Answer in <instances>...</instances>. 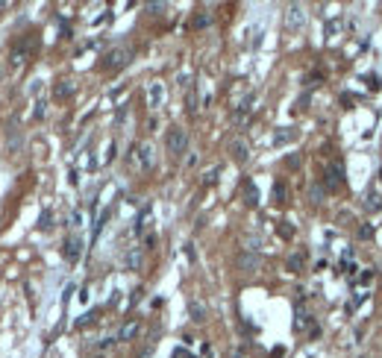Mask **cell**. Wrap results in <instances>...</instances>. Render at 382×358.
Wrapping results in <instances>:
<instances>
[{
	"label": "cell",
	"mask_w": 382,
	"mask_h": 358,
	"mask_svg": "<svg viewBox=\"0 0 382 358\" xmlns=\"http://www.w3.org/2000/svg\"><path fill=\"white\" fill-rule=\"evenodd\" d=\"M188 317H191L194 323H203V320H206V306H203L200 300H188Z\"/></svg>",
	"instance_id": "8fae6325"
},
{
	"label": "cell",
	"mask_w": 382,
	"mask_h": 358,
	"mask_svg": "<svg viewBox=\"0 0 382 358\" xmlns=\"http://www.w3.org/2000/svg\"><path fill=\"white\" fill-rule=\"evenodd\" d=\"M62 256H65L68 262H76V259L82 256V238H79V235H68V238H65V247H62Z\"/></svg>",
	"instance_id": "52a82bcc"
},
{
	"label": "cell",
	"mask_w": 382,
	"mask_h": 358,
	"mask_svg": "<svg viewBox=\"0 0 382 358\" xmlns=\"http://www.w3.org/2000/svg\"><path fill=\"white\" fill-rule=\"evenodd\" d=\"M341 270H344L347 276H353V273H356V264H353V262H341Z\"/></svg>",
	"instance_id": "4dcf8cb0"
},
{
	"label": "cell",
	"mask_w": 382,
	"mask_h": 358,
	"mask_svg": "<svg viewBox=\"0 0 382 358\" xmlns=\"http://www.w3.org/2000/svg\"><path fill=\"white\" fill-rule=\"evenodd\" d=\"M271 197H274V203H288V188H285V182H274Z\"/></svg>",
	"instance_id": "e0dca14e"
},
{
	"label": "cell",
	"mask_w": 382,
	"mask_h": 358,
	"mask_svg": "<svg viewBox=\"0 0 382 358\" xmlns=\"http://www.w3.org/2000/svg\"><path fill=\"white\" fill-rule=\"evenodd\" d=\"M218 170H221V167H212V170H209V173L203 176V185H212V182L218 179Z\"/></svg>",
	"instance_id": "83f0119b"
},
{
	"label": "cell",
	"mask_w": 382,
	"mask_h": 358,
	"mask_svg": "<svg viewBox=\"0 0 382 358\" xmlns=\"http://www.w3.org/2000/svg\"><path fill=\"white\" fill-rule=\"evenodd\" d=\"M50 226H53V209H44L38 217V229H50Z\"/></svg>",
	"instance_id": "7402d4cb"
},
{
	"label": "cell",
	"mask_w": 382,
	"mask_h": 358,
	"mask_svg": "<svg viewBox=\"0 0 382 358\" xmlns=\"http://www.w3.org/2000/svg\"><path fill=\"white\" fill-rule=\"evenodd\" d=\"M285 167H300V156H288V159H285Z\"/></svg>",
	"instance_id": "d6a6232c"
},
{
	"label": "cell",
	"mask_w": 382,
	"mask_h": 358,
	"mask_svg": "<svg viewBox=\"0 0 382 358\" xmlns=\"http://www.w3.org/2000/svg\"><path fill=\"white\" fill-rule=\"evenodd\" d=\"M259 267H262V259H259V253H250V250H244V253L238 256V270H244V273H259Z\"/></svg>",
	"instance_id": "ba28073f"
},
{
	"label": "cell",
	"mask_w": 382,
	"mask_h": 358,
	"mask_svg": "<svg viewBox=\"0 0 382 358\" xmlns=\"http://www.w3.org/2000/svg\"><path fill=\"white\" fill-rule=\"evenodd\" d=\"M188 112H191V115L197 112V97H194V91H188Z\"/></svg>",
	"instance_id": "f546056e"
},
{
	"label": "cell",
	"mask_w": 382,
	"mask_h": 358,
	"mask_svg": "<svg viewBox=\"0 0 382 358\" xmlns=\"http://www.w3.org/2000/svg\"><path fill=\"white\" fill-rule=\"evenodd\" d=\"M309 200H312V203H321V200H324V188H321V185H312V188H309Z\"/></svg>",
	"instance_id": "d4e9b609"
},
{
	"label": "cell",
	"mask_w": 382,
	"mask_h": 358,
	"mask_svg": "<svg viewBox=\"0 0 382 358\" xmlns=\"http://www.w3.org/2000/svg\"><path fill=\"white\" fill-rule=\"evenodd\" d=\"M374 276H377V273H374L371 267H365V273L359 276V282H362V285H371V282H374Z\"/></svg>",
	"instance_id": "4316f807"
},
{
	"label": "cell",
	"mask_w": 382,
	"mask_h": 358,
	"mask_svg": "<svg viewBox=\"0 0 382 358\" xmlns=\"http://www.w3.org/2000/svg\"><path fill=\"white\" fill-rule=\"evenodd\" d=\"M303 26H306V9L297 6V3L288 6V12H285V29L294 32V29H303Z\"/></svg>",
	"instance_id": "5b68a950"
},
{
	"label": "cell",
	"mask_w": 382,
	"mask_h": 358,
	"mask_svg": "<svg viewBox=\"0 0 382 358\" xmlns=\"http://www.w3.org/2000/svg\"><path fill=\"white\" fill-rule=\"evenodd\" d=\"M124 264H127V270H138V267H141V250L132 247V250L124 256Z\"/></svg>",
	"instance_id": "9a60e30c"
},
{
	"label": "cell",
	"mask_w": 382,
	"mask_h": 358,
	"mask_svg": "<svg viewBox=\"0 0 382 358\" xmlns=\"http://www.w3.org/2000/svg\"><path fill=\"white\" fill-rule=\"evenodd\" d=\"M350 220H353L350 212H338V226H350Z\"/></svg>",
	"instance_id": "f1b7e54d"
},
{
	"label": "cell",
	"mask_w": 382,
	"mask_h": 358,
	"mask_svg": "<svg viewBox=\"0 0 382 358\" xmlns=\"http://www.w3.org/2000/svg\"><path fill=\"white\" fill-rule=\"evenodd\" d=\"M147 9H150V12H153V15H159V12H162V9H165V3H147Z\"/></svg>",
	"instance_id": "e575fe53"
},
{
	"label": "cell",
	"mask_w": 382,
	"mask_h": 358,
	"mask_svg": "<svg viewBox=\"0 0 382 358\" xmlns=\"http://www.w3.org/2000/svg\"><path fill=\"white\" fill-rule=\"evenodd\" d=\"M44 115H47V103H44V100H38V103H35V109H32V118H35V120H41Z\"/></svg>",
	"instance_id": "cb8c5ba5"
},
{
	"label": "cell",
	"mask_w": 382,
	"mask_h": 358,
	"mask_svg": "<svg viewBox=\"0 0 382 358\" xmlns=\"http://www.w3.org/2000/svg\"><path fill=\"white\" fill-rule=\"evenodd\" d=\"M150 356H153V350H144V353H141L138 358H150Z\"/></svg>",
	"instance_id": "ab89813d"
},
{
	"label": "cell",
	"mask_w": 382,
	"mask_h": 358,
	"mask_svg": "<svg viewBox=\"0 0 382 358\" xmlns=\"http://www.w3.org/2000/svg\"><path fill=\"white\" fill-rule=\"evenodd\" d=\"M244 203H247L250 209L259 206V188H256V182H244Z\"/></svg>",
	"instance_id": "5bb4252c"
},
{
	"label": "cell",
	"mask_w": 382,
	"mask_h": 358,
	"mask_svg": "<svg viewBox=\"0 0 382 358\" xmlns=\"http://www.w3.org/2000/svg\"><path fill=\"white\" fill-rule=\"evenodd\" d=\"M277 232L288 241V238H294V226H288V220H280V226H277Z\"/></svg>",
	"instance_id": "603a6c76"
},
{
	"label": "cell",
	"mask_w": 382,
	"mask_h": 358,
	"mask_svg": "<svg viewBox=\"0 0 382 358\" xmlns=\"http://www.w3.org/2000/svg\"><path fill=\"white\" fill-rule=\"evenodd\" d=\"M153 244H156V235H153V232H150V235H144V247H153Z\"/></svg>",
	"instance_id": "f35d334b"
},
{
	"label": "cell",
	"mask_w": 382,
	"mask_h": 358,
	"mask_svg": "<svg viewBox=\"0 0 382 358\" xmlns=\"http://www.w3.org/2000/svg\"><path fill=\"white\" fill-rule=\"evenodd\" d=\"M135 335H138V320H129V323H124V326H121L118 341H132Z\"/></svg>",
	"instance_id": "2e32d148"
},
{
	"label": "cell",
	"mask_w": 382,
	"mask_h": 358,
	"mask_svg": "<svg viewBox=\"0 0 382 358\" xmlns=\"http://www.w3.org/2000/svg\"><path fill=\"white\" fill-rule=\"evenodd\" d=\"M362 206L368 209V215H377V212H382V179H374V182L368 185Z\"/></svg>",
	"instance_id": "3957f363"
},
{
	"label": "cell",
	"mask_w": 382,
	"mask_h": 358,
	"mask_svg": "<svg viewBox=\"0 0 382 358\" xmlns=\"http://www.w3.org/2000/svg\"><path fill=\"white\" fill-rule=\"evenodd\" d=\"M206 24H209V15H197L194 18V26H206Z\"/></svg>",
	"instance_id": "d590c367"
},
{
	"label": "cell",
	"mask_w": 382,
	"mask_h": 358,
	"mask_svg": "<svg viewBox=\"0 0 382 358\" xmlns=\"http://www.w3.org/2000/svg\"><path fill=\"white\" fill-rule=\"evenodd\" d=\"M38 91H41V79H32L29 82V94H38Z\"/></svg>",
	"instance_id": "8d00e7d4"
},
{
	"label": "cell",
	"mask_w": 382,
	"mask_h": 358,
	"mask_svg": "<svg viewBox=\"0 0 382 358\" xmlns=\"http://www.w3.org/2000/svg\"><path fill=\"white\" fill-rule=\"evenodd\" d=\"M309 326H312V314L300 311V314H297V320H294V329H297V332H303V329H309Z\"/></svg>",
	"instance_id": "44dd1931"
},
{
	"label": "cell",
	"mask_w": 382,
	"mask_h": 358,
	"mask_svg": "<svg viewBox=\"0 0 382 358\" xmlns=\"http://www.w3.org/2000/svg\"><path fill=\"white\" fill-rule=\"evenodd\" d=\"M94 320V311H88V314H82L79 320H76V326H85V323H91Z\"/></svg>",
	"instance_id": "836d02e7"
},
{
	"label": "cell",
	"mask_w": 382,
	"mask_h": 358,
	"mask_svg": "<svg viewBox=\"0 0 382 358\" xmlns=\"http://www.w3.org/2000/svg\"><path fill=\"white\" fill-rule=\"evenodd\" d=\"M306 103H309V94H303V97H300V100H297V103H294V112H297V109H300V112H303V109H306Z\"/></svg>",
	"instance_id": "1f68e13d"
},
{
	"label": "cell",
	"mask_w": 382,
	"mask_h": 358,
	"mask_svg": "<svg viewBox=\"0 0 382 358\" xmlns=\"http://www.w3.org/2000/svg\"><path fill=\"white\" fill-rule=\"evenodd\" d=\"M147 220H150V206H141V215H138V220H135V232H138V235L147 229Z\"/></svg>",
	"instance_id": "d6986e66"
},
{
	"label": "cell",
	"mask_w": 382,
	"mask_h": 358,
	"mask_svg": "<svg viewBox=\"0 0 382 358\" xmlns=\"http://www.w3.org/2000/svg\"><path fill=\"white\" fill-rule=\"evenodd\" d=\"M165 147H168V153L171 156H182L185 150H188V132L182 129V126H171L168 129V135H165Z\"/></svg>",
	"instance_id": "6da1fadb"
},
{
	"label": "cell",
	"mask_w": 382,
	"mask_h": 358,
	"mask_svg": "<svg viewBox=\"0 0 382 358\" xmlns=\"http://www.w3.org/2000/svg\"><path fill=\"white\" fill-rule=\"evenodd\" d=\"M132 62V50L129 47H112L106 56H103V71H121Z\"/></svg>",
	"instance_id": "7a4b0ae2"
},
{
	"label": "cell",
	"mask_w": 382,
	"mask_h": 358,
	"mask_svg": "<svg viewBox=\"0 0 382 358\" xmlns=\"http://www.w3.org/2000/svg\"><path fill=\"white\" fill-rule=\"evenodd\" d=\"M71 94H74V82H71V79L56 82V88H53V97H56V100H68Z\"/></svg>",
	"instance_id": "7c38bea8"
},
{
	"label": "cell",
	"mask_w": 382,
	"mask_h": 358,
	"mask_svg": "<svg viewBox=\"0 0 382 358\" xmlns=\"http://www.w3.org/2000/svg\"><path fill=\"white\" fill-rule=\"evenodd\" d=\"M285 267H288L291 273H303V253H291V256L285 259Z\"/></svg>",
	"instance_id": "ac0fdd59"
},
{
	"label": "cell",
	"mask_w": 382,
	"mask_h": 358,
	"mask_svg": "<svg viewBox=\"0 0 382 358\" xmlns=\"http://www.w3.org/2000/svg\"><path fill=\"white\" fill-rule=\"evenodd\" d=\"M26 47H29L26 41H21V44L15 47V53H12V65H21V62L26 59Z\"/></svg>",
	"instance_id": "ffe728a7"
},
{
	"label": "cell",
	"mask_w": 382,
	"mask_h": 358,
	"mask_svg": "<svg viewBox=\"0 0 382 358\" xmlns=\"http://www.w3.org/2000/svg\"><path fill=\"white\" fill-rule=\"evenodd\" d=\"M294 138H297V129H280V132H274V147H285Z\"/></svg>",
	"instance_id": "4fadbf2b"
},
{
	"label": "cell",
	"mask_w": 382,
	"mask_h": 358,
	"mask_svg": "<svg viewBox=\"0 0 382 358\" xmlns=\"http://www.w3.org/2000/svg\"><path fill=\"white\" fill-rule=\"evenodd\" d=\"M229 153H232V159H235L238 165H244V162L250 159V147H247V141H241V138H235V141L229 144Z\"/></svg>",
	"instance_id": "30bf717a"
},
{
	"label": "cell",
	"mask_w": 382,
	"mask_h": 358,
	"mask_svg": "<svg viewBox=\"0 0 382 358\" xmlns=\"http://www.w3.org/2000/svg\"><path fill=\"white\" fill-rule=\"evenodd\" d=\"M135 159H138V167H141V170H153V165H156V153H153L150 144L132 147V150H129V162H135Z\"/></svg>",
	"instance_id": "277c9868"
},
{
	"label": "cell",
	"mask_w": 382,
	"mask_h": 358,
	"mask_svg": "<svg viewBox=\"0 0 382 358\" xmlns=\"http://www.w3.org/2000/svg\"><path fill=\"white\" fill-rule=\"evenodd\" d=\"M359 238H362V241H371V238H374V226H371V223H362V226H359Z\"/></svg>",
	"instance_id": "484cf974"
},
{
	"label": "cell",
	"mask_w": 382,
	"mask_h": 358,
	"mask_svg": "<svg viewBox=\"0 0 382 358\" xmlns=\"http://www.w3.org/2000/svg\"><path fill=\"white\" fill-rule=\"evenodd\" d=\"M324 185H327L330 191H335V188H341V185H344V167H341L338 162H332V165L327 167V176H324Z\"/></svg>",
	"instance_id": "8992f818"
},
{
	"label": "cell",
	"mask_w": 382,
	"mask_h": 358,
	"mask_svg": "<svg viewBox=\"0 0 382 358\" xmlns=\"http://www.w3.org/2000/svg\"><path fill=\"white\" fill-rule=\"evenodd\" d=\"M162 103H165V85L162 82H150V88H147V106L159 109Z\"/></svg>",
	"instance_id": "9c48e42d"
},
{
	"label": "cell",
	"mask_w": 382,
	"mask_h": 358,
	"mask_svg": "<svg viewBox=\"0 0 382 358\" xmlns=\"http://www.w3.org/2000/svg\"><path fill=\"white\" fill-rule=\"evenodd\" d=\"M338 26H341V21H330V24H327V32H330V35H332V32H335V29H338Z\"/></svg>",
	"instance_id": "74e56055"
}]
</instances>
